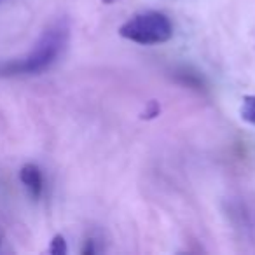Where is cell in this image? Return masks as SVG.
Segmentation results:
<instances>
[{
	"instance_id": "1",
	"label": "cell",
	"mask_w": 255,
	"mask_h": 255,
	"mask_svg": "<svg viewBox=\"0 0 255 255\" xmlns=\"http://www.w3.org/2000/svg\"><path fill=\"white\" fill-rule=\"evenodd\" d=\"M68 40V26L65 21H60L47 28L42 33L33 49L26 54L23 60L14 61L11 65H5L2 70L5 74H37V72L46 70L47 67L56 61L61 54L65 44Z\"/></svg>"
},
{
	"instance_id": "2",
	"label": "cell",
	"mask_w": 255,
	"mask_h": 255,
	"mask_svg": "<svg viewBox=\"0 0 255 255\" xmlns=\"http://www.w3.org/2000/svg\"><path fill=\"white\" fill-rule=\"evenodd\" d=\"M119 35L142 46H154L168 42L173 35V26L163 12L145 11L124 21L119 28Z\"/></svg>"
},
{
	"instance_id": "3",
	"label": "cell",
	"mask_w": 255,
	"mask_h": 255,
	"mask_svg": "<svg viewBox=\"0 0 255 255\" xmlns=\"http://www.w3.org/2000/svg\"><path fill=\"white\" fill-rule=\"evenodd\" d=\"M19 180L33 199L40 198V194H42V173H40L39 166L32 163L25 164L19 171Z\"/></svg>"
},
{
	"instance_id": "4",
	"label": "cell",
	"mask_w": 255,
	"mask_h": 255,
	"mask_svg": "<svg viewBox=\"0 0 255 255\" xmlns=\"http://www.w3.org/2000/svg\"><path fill=\"white\" fill-rule=\"evenodd\" d=\"M240 114L243 117V121H247L252 126H255V96H245L243 103H241Z\"/></svg>"
},
{
	"instance_id": "5",
	"label": "cell",
	"mask_w": 255,
	"mask_h": 255,
	"mask_svg": "<svg viewBox=\"0 0 255 255\" xmlns=\"http://www.w3.org/2000/svg\"><path fill=\"white\" fill-rule=\"evenodd\" d=\"M47 252L53 255H65L67 254V243H65V238L61 234H56V236L51 240V245L47 248Z\"/></svg>"
},
{
	"instance_id": "6",
	"label": "cell",
	"mask_w": 255,
	"mask_h": 255,
	"mask_svg": "<svg viewBox=\"0 0 255 255\" xmlns=\"http://www.w3.org/2000/svg\"><path fill=\"white\" fill-rule=\"evenodd\" d=\"M156 116H159V105H157L156 102H150L149 107L143 110L142 117L143 119H152V117H156Z\"/></svg>"
},
{
	"instance_id": "7",
	"label": "cell",
	"mask_w": 255,
	"mask_h": 255,
	"mask_svg": "<svg viewBox=\"0 0 255 255\" xmlns=\"http://www.w3.org/2000/svg\"><path fill=\"white\" fill-rule=\"evenodd\" d=\"M82 254H95V248H93V241L91 240L86 243V248L82 250Z\"/></svg>"
}]
</instances>
